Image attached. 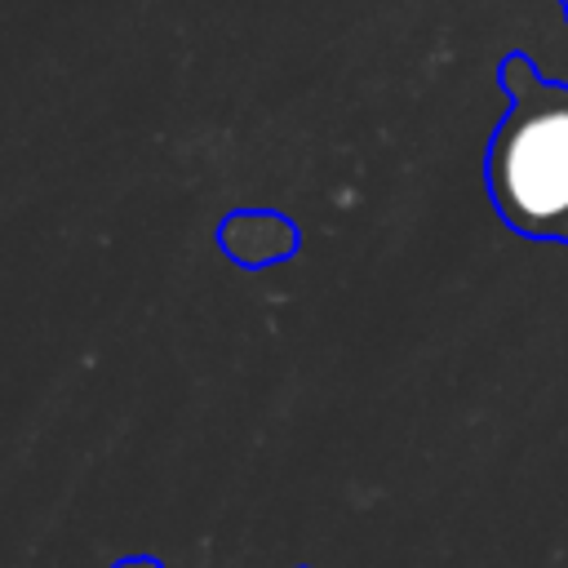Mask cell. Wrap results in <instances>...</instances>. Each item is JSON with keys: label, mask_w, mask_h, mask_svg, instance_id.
I'll return each instance as SVG.
<instances>
[{"label": "cell", "mask_w": 568, "mask_h": 568, "mask_svg": "<svg viewBox=\"0 0 568 568\" xmlns=\"http://www.w3.org/2000/svg\"><path fill=\"white\" fill-rule=\"evenodd\" d=\"M559 4H564V13H568V0H559Z\"/></svg>", "instance_id": "cell-2"}, {"label": "cell", "mask_w": 568, "mask_h": 568, "mask_svg": "<svg viewBox=\"0 0 568 568\" xmlns=\"http://www.w3.org/2000/svg\"><path fill=\"white\" fill-rule=\"evenodd\" d=\"M510 111L488 142V195L510 231L568 244V84L546 80L524 53L501 62Z\"/></svg>", "instance_id": "cell-1"}]
</instances>
